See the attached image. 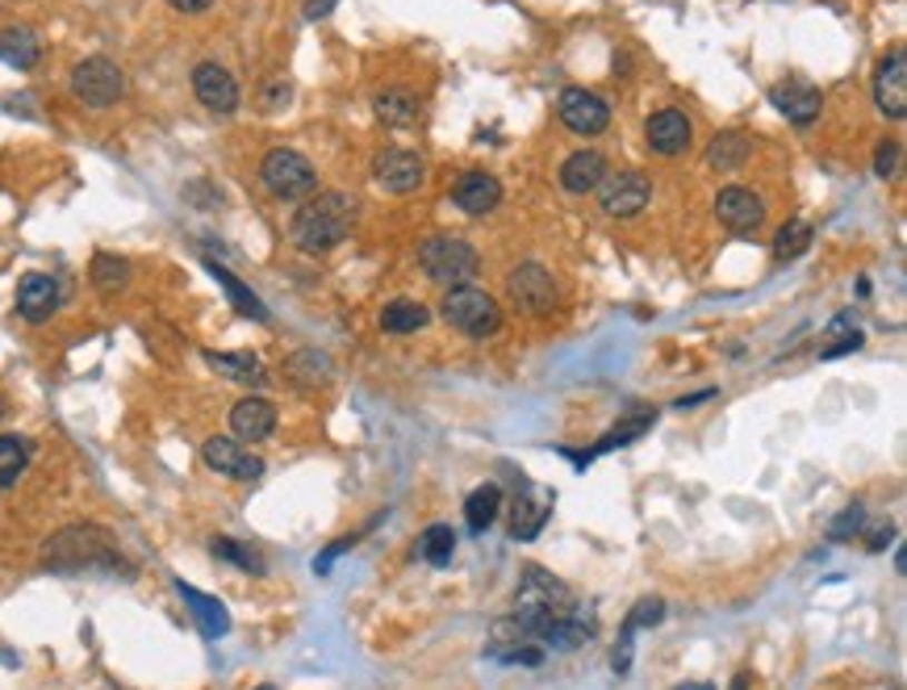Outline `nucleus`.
<instances>
[{
  "label": "nucleus",
  "mask_w": 907,
  "mask_h": 690,
  "mask_svg": "<svg viewBox=\"0 0 907 690\" xmlns=\"http://www.w3.org/2000/svg\"><path fill=\"white\" fill-rule=\"evenodd\" d=\"M506 637L540 640L549 649L573 653L582 640L594 637V620H585L578 611V599L561 578H552L540 565H528L523 582H519V594H514V611L494 623V640Z\"/></svg>",
  "instance_id": "f257e3e1"
},
{
  "label": "nucleus",
  "mask_w": 907,
  "mask_h": 690,
  "mask_svg": "<svg viewBox=\"0 0 907 690\" xmlns=\"http://www.w3.org/2000/svg\"><path fill=\"white\" fill-rule=\"evenodd\" d=\"M356 223V197L347 193H318L306 206L293 214V243L302 252H331L347 239V230Z\"/></svg>",
  "instance_id": "f03ea898"
},
{
  "label": "nucleus",
  "mask_w": 907,
  "mask_h": 690,
  "mask_svg": "<svg viewBox=\"0 0 907 690\" xmlns=\"http://www.w3.org/2000/svg\"><path fill=\"white\" fill-rule=\"evenodd\" d=\"M42 565L47 570H97V565H121L118 549H114V535L101 532V528H68L59 532L55 540H47V552H42Z\"/></svg>",
  "instance_id": "7ed1b4c3"
},
{
  "label": "nucleus",
  "mask_w": 907,
  "mask_h": 690,
  "mask_svg": "<svg viewBox=\"0 0 907 690\" xmlns=\"http://www.w3.org/2000/svg\"><path fill=\"white\" fill-rule=\"evenodd\" d=\"M418 268H423L435 285H452V289H456V285H469V280L477 276L481 259L464 239L435 235V239L418 243Z\"/></svg>",
  "instance_id": "20e7f679"
},
{
  "label": "nucleus",
  "mask_w": 907,
  "mask_h": 690,
  "mask_svg": "<svg viewBox=\"0 0 907 690\" xmlns=\"http://www.w3.org/2000/svg\"><path fill=\"white\" fill-rule=\"evenodd\" d=\"M259 180L273 193L276 201H302L318 189V172L306 156H297L293 147H273L264 164H259Z\"/></svg>",
  "instance_id": "39448f33"
},
{
  "label": "nucleus",
  "mask_w": 907,
  "mask_h": 690,
  "mask_svg": "<svg viewBox=\"0 0 907 690\" xmlns=\"http://www.w3.org/2000/svg\"><path fill=\"white\" fill-rule=\"evenodd\" d=\"M440 314H444L447 327L464 331V335H473V339H485V335H494V331L502 327V310H497V302L490 294L473 289V285H456V289H447Z\"/></svg>",
  "instance_id": "423d86ee"
},
{
  "label": "nucleus",
  "mask_w": 907,
  "mask_h": 690,
  "mask_svg": "<svg viewBox=\"0 0 907 690\" xmlns=\"http://www.w3.org/2000/svg\"><path fill=\"white\" fill-rule=\"evenodd\" d=\"M71 92H76V101H85L88 109H109L114 101L126 97V76H121V68L114 59L92 55V59L71 68Z\"/></svg>",
  "instance_id": "0eeeda50"
},
{
  "label": "nucleus",
  "mask_w": 907,
  "mask_h": 690,
  "mask_svg": "<svg viewBox=\"0 0 907 690\" xmlns=\"http://www.w3.org/2000/svg\"><path fill=\"white\" fill-rule=\"evenodd\" d=\"M506 294H511V302L523 314H549L556 306V280L540 264H519L506 276Z\"/></svg>",
  "instance_id": "6e6552de"
},
{
  "label": "nucleus",
  "mask_w": 907,
  "mask_h": 690,
  "mask_svg": "<svg viewBox=\"0 0 907 690\" xmlns=\"http://www.w3.org/2000/svg\"><path fill=\"white\" fill-rule=\"evenodd\" d=\"M423 176H427L423 159L414 156V151H406V147H385V151L373 156V180H377V189L394 193V197L414 193L423 185Z\"/></svg>",
  "instance_id": "1a4fd4ad"
},
{
  "label": "nucleus",
  "mask_w": 907,
  "mask_h": 690,
  "mask_svg": "<svg viewBox=\"0 0 907 690\" xmlns=\"http://www.w3.org/2000/svg\"><path fill=\"white\" fill-rule=\"evenodd\" d=\"M201 456L214 473H226L235 482H259L264 477V461L252 448H243L235 435H214L201 444Z\"/></svg>",
  "instance_id": "9d476101"
},
{
  "label": "nucleus",
  "mask_w": 907,
  "mask_h": 690,
  "mask_svg": "<svg viewBox=\"0 0 907 690\" xmlns=\"http://www.w3.org/2000/svg\"><path fill=\"white\" fill-rule=\"evenodd\" d=\"M556 114H561V121H565L573 135H585V138L602 135V130L611 126V105L602 101L599 92H590V88H565Z\"/></svg>",
  "instance_id": "9b49d317"
},
{
  "label": "nucleus",
  "mask_w": 907,
  "mask_h": 690,
  "mask_svg": "<svg viewBox=\"0 0 907 690\" xmlns=\"http://www.w3.org/2000/svg\"><path fill=\"white\" fill-rule=\"evenodd\" d=\"M874 105L883 109V118L899 121L907 114V51H890L878 71H874Z\"/></svg>",
  "instance_id": "f8f14e48"
},
{
  "label": "nucleus",
  "mask_w": 907,
  "mask_h": 690,
  "mask_svg": "<svg viewBox=\"0 0 907 690\" xmlns=\"http://www.w3.org/2000/svg\"><path fill=\"white\" fill-rule=\"evenodd\" d=\"M599 201H602V214H611V218H635L640 209L649 206V180H644V172H615L607 176L599 189Z\"/></svg>",
  "instance_id": "ddd939ff"
},
{
  "label": "nucleus",
  "mask_w": 907,
  "mask_h": 690,
  "mask_svg": "<svg viewBox=\"0 0 907 690\" xmlns=\"http://www.w3.org/2000/svg\"><path fill=\"white\" fill-rule=\"evenodd\" d=\"M193 92H197V101L206 105L209 114H218V118L239 109V85H235V76H230L223 63H214V59L193 68Z\"/></svg>",
  "instance_id": "4468645a"
},
{
  "label": "nucleus",
  "mask_w": 907,
  "mask_h": 690,
  "mask_svg": "<svg viewBox=\"0 0 907 690\" xmlns=\"http://www.w3.org/2000/svg\"><path fill=\"white\" fill-rule=\"evenodd\" d=\"M644 138H649L652 156L673 159L690 147L694 130H690V118H686L682 109H657V114L649 118V126H644Z\"/></svg>",
  "instance_id": "2eb2a0df"
},
{
  "label": "nucleus",
  "mask_w": 907,
  "mask_h": 690,
  "mask_svg": "<svg viewBox=\"0 0 907 690\" xmlns=\"http://www.w3.org/2000/svg\"><path fill=\"white\" fill-rule=\"evenodd\" d=\"M230 432L239 444H259L276 432V406L268 397H243L230 406Z\"/></svg>",
  "instance_id": "dca6fc26"
},
{
  "label": "nucleus",
  "mask_w": 907,
  "mask_h": 690,
  "mask_svg": "<svg viewBox=\"0 0 907 690\" xmlns=\"http://www.w3.org/2000/svg\"><path fill=\"white\" fill-rule=\"evenodd\" d=\"M59 310V280L47 273L21 276L18 285V314L26 323H47Z\"/></svg>",
  "instance_id": "f3484780"
},
{
  "label": "nucleus",
  "mask_w": 907,
  "mask_h": 690,
  "mask_svg": "<svg viewBox=\"0 0 907 690\" xmlns=\"http://www.w3.org/2000/svg\"><path fill=\"white\" fill-rule=\"evenodd\" d=\"M452 201L456 209H464L469 218H485L490 209H497L502 201V185H497L490 172H464L456 185H452Z\"/></svg>",
  "instance_id": "a211bd4d"
},
{
  "label": "nucleus",
  "mask_w": 907,
  "mask_h": 690,
  "mask_svg": "<svg viewBox=\"0 0 907 690\" xmlns=\"http://www.w3.org/2000/svg\"><path fill=\"white\" fill-rule=\"evenodd\" d=\"M716 214H719V223L728 226V230L749 235V230H757V226H761L766 206H761V197H753L749 189H723L716 197Z\"/></svg>",
  "instance_id": "6ab92c4d"
},
{
  "label": "nucleus",
  "mask_w": 907,
  "mask_h": 690,
  "mask_svg": "<svg viewBox=\"0 0 907 690\" xmlns=\"http://www.w3.org/2000/svg\"><path fill=\"white\" fill-rule=\"evenodd\" d=\"M770 101H773V109H778V114H782L787 121H795V126H811V121L820 118L824 97H820V88L799 85V80H787V85L773 88Z\"/></svg>",
  "instance_id": "aec40b11"
},
{
  "label": "nucleus",
  "mask_w": 907,
  "mask_h": 690,
  "mask_svg": "<svg viewBox=\"0 0 907 690\" xmlns=\"http://www.w3.org/2000/svg\"><path fill=\"white\" fill-rule=\"evenodd\" d=\"M661 620H666V603H661V599H640V603L632 607V615L623 620V637H619V649H615V657H611L615 673L632 670V637H635V632H640V628H657Z\"/></svg>",
  "instance_id": "412c9836"
},
{
  "label": "nucleus",
  "mask_w": 907,
  "mask_h": 690,
  "mask_svg": "<svg viewBox=\"0 0 907 690\" xmlns=\"http://www.w3.org/2000/svg\"><path fill=\"white\" fill-rule=\"evenodd\" d=\"M602 180H607V159L599 151H578V156H569L561 164V189L573 193V197L594 193Z\"/></svg>",
  "instance_id": "4be33fe9"
},
{
  "label": "nucleus",
  "mask_w": 907,
  "mask_h": 690,
  "mask_svg": "<svg viewBox=\"0 0 907 690\" xmlns=\"http://www.w3.org/2000/svg\"><path fill=\"white\" fill-rule=\"evenodd\" d=\"M176 590H180V599L189 603L193 620H197V628H201V637L218 640L230 632V615H226V607L218 603V599H209V594H201V590H193L189 582H176Z\"/></svg>",
  "instance_id": "5701e85b"
},
{
  "label": "nucleus",
  "mask_w": 907,
  "mask_h": 690,
  "mask_svg": "<svg viewBox=\"0 0 907 690\" xmlns=\"http://www.w3.org/2000/svg\"><path fill=\"white\" fill-rule=\"evenodd\" d=\"M0 59H4L9 68L30 71L38 59H42V42H38V34L30 26H9V30H0Z\"/></svg>",
  "instance_id": "b1692460"
},
{
  "label": "nucleus",
  "mask_w": 907,
  "mask_h": 690,
  "mask_svg": "<svg viewBox=\"0 0 907 690\" xmlns=\"http://www.w3.org/2000/svg\"><path fill=\"white\" fill-rule=\"evenodd\" d=\"M206 364L214 373H223L226 381H239V385H264L268 373L252 352H206Z\"/></svg>",
  "instance_id": "393cba45"
},
{
  "label": "nucleus",
  "mask_w": 907,
  "mask_h": 690,
  "mask_svg": "<svg viewBox=\"0 0 907 690\" xmlns=\"http://www.w3.org/2000/svg\"><path fill=\"white\" fill-rule=\"evenodd\" d=\"M749 156H753V142L745 135H737V130H723V135H716L711 147H707V164H711L716 172H737Z\"/></svg>",
  "instance_id": "a878e982"
},
{
  "label": "nucleus",
  "mask_w": 907,
  "mask_h": 690,
  "mask_svg": "<svg viewBox=\"0 0 907 690\" xmlns=\"http://www.w3.org/2000/svg\"><path fill=\"white\" fill-rule=\"evenodd\" d=\"M427 323H431V310L423 302H411V297H397V302H390V306L381 310V327L390 331V335H414V331H423Z\"/></svg>",
  "instance_id": "bb28decb"
},
{
  "label": "nucleus",
  "mask_w": 907,
  "mask_h": 690,
  "mask_svg": "<svg viewBox=\"0 0 907 690\" xmlns=\"http://www.w3.org/2000/svg\"><path fill=\"white\" fill-rule=\"evenodd\" d=\"M206 268H209V276H214V280H218V285H223V289H226V297L235 302V310H239L243 318H256V323H268V310H264V302H259V297L252 294L247 285H243L239 276H235V273H226L223 264H214V259H209Z\"/></svg>",
  "instance_id": "cd10ccee"
},
{
  "label": "nucleus",
  "mask_w": 907,
  "mask_h": 690,
  "mask_svg": "<svg viewBox=\"0 0 907 690\" xmlns=\"http://www.w3.org/2000/svg\"><path fill=\"white\" fill-rule=\"evenodd\" d=\"M373 109H377V118L385 121V126H414L418 121V101H414V92H406V88H385L377 101H373Z\"/></svg>",
  "instance_id": "c85d7f7f"
},
{
  "label": "nucleus",
  "mask_w": 907,
  "mask_h": 690,
  "mask_svg": "<svg viewBox=\"0 0 907 690\" xmlns=\"http://www.w3.org/2000/svg\"><path fill=\"white\" fill-rule=\"evenodd\" d=\"M418 556H423L427 565H435V570L452 565V556H456V532H452L447 523H431L427 532L418 535Z\"/></svg>",
  "instance_id": "c756f323"
},
{
  "label": "nucleus",
  "mask_w": 907,
  "mask_h": 690,
  "mask_svg": "<svg viewBox=\"0 0 907 690\" xmlns=\"http://www.w3.org/2000/svg\"><path fill=\"white\" fill-rule=\"evenodd\" d=\"M497 511H502V490H497V485H481V490H473V494L464 499V519H469L473 532L494 528Z\"/></svg>",
  "instance_id": "7c9ffc66"
},
{
  "label": "nucleus",
  "mask_w": 907,
  "mask_h": 690,
  "mask_svg": "<svg viewBox=\"0 0 907 690\" xmlns=\"http://www.w3.org/2000/svg\"><path fill=\"white\" fill-rule=\"evenodd\" d=\"M88 280L101 289V294H121L126 285H130V264L121 256H92V264H88Z\"/></svg>",
  "instance_id": "2f4dec72"
},
{
  "label": "nucleus",
  "mask_w": 907,
  "mask_h": 690,
  "mask_svg": "<svg viewBox=\"0 0 907 690\" xmlns=\"http://www.w3.org/2000/svg\"><path fill=\"white\" fill-rule=\"evenodd\" d=\"M30 440L26 435H0V490H9V485L21 477V469L30 465Z\"/></svg>",
  "instance_id": "473e14b6"
},
{
  "label": "nucleus",
  "mask_w": 907,
  "mask_h": 690,
  "mask_svg": "<svg viewBox=\"0 0 907 690\" xmlns=\"http://www.w3.org/2000/svg\"><path fill=\"white\" fill-rule=\"evenodd\" d=\"M549 506H535L531 502V485L519 477V494H514V540H531V535L544 528Z\"/></svg>",
  "instance_id": "72a5a7b5"
},
{
  "label": "nucleus",
  "mask_w": 907,
  "mask_h": 690,
  "mask_svg": "<svg viewBox=\"0 0 907 690\" xmlns=\"http://www.w3.org/2000/svg\"><path fill=\"white\" fill-rule=\"evenodd\" d=\"M209 549H214V556H218V561H230V565H239V570H247V573H264V556H259L252 544H239V540H226V535H218Z\"/></svg>",
  "instance_id": "f704fd0d"
},
{
  "label": "nucleus",
  "mask_w": 907,
  "mask_h": 690,
  "mask_svg": "<svg viewBox=\"0 0 907 690\" xmlns=\"http://www.w3.org/2000/svg\"><path fill=\"white\" fill-rule=\"evenodd\" d=\"M811 247V226L807 223H787L782 230H778V239H773V256L778 259H799Z\"/></svg>",
  "instance_id": "c9c22d12"
},
{
  "label": "nucleus",
  "mask_w": 907,
  "mask_h": 690,
  "mask_svg": "<svg viewBox=\"0 0 907 690\" xmlns=\"http://www.w3.org/2000/svg\"><path fill=\"white\" fill-rule=\"evenodd\" d=\"M652 418H657V411H635V418H628V423H623V427H615L611 435H602L594 452H611V448H623V444L640 440V435L652 427Z\"/></svg>",
  "instance_id": "e433bc0d"
},
{
  "label": "nucleus",
  "mask_w": 907,
  "mask_h": 690,
  "mask_svg": "<svg viewBox=\"0 0 907 690\" xmlns=\"http://www.w3.org/2000/svg\"><path fill=\"white\" fill-rule=\"evenodd\" d=\"M861 523H866V511H861V502H854V506H845L837 523L828 528V540H849V535L861 532Z\"/></svg>",
  "instance_id": "4c0bfd02"
},
{
  "label": "nucleus",
  "mask_w": 907,
  "mask_h": 690,
  "mask_svg": "<svg viewBox=\"0 0 907 690\" xmlns=\"http://www.w3.org/2000/svg\"><path fill=\"white\" fill-rule=\"evenodd\" d=\"M895 164H899V142L883 138V142H878V156H874V176H878V180H890Z\"/></svg>",
  "instance_id": "58836bf2"
},
{
  "label": "nucleus",
  "mask_w": 907,
  "mask_h": 690,
  "mask_svg": "<svg viewBox=\"0 0 907 690\" xmlns=\"http://www.w3.org/2000/svg\"><path fill=\"white\" fill-rule=\"evenodd\" d=\"M890 535H895V528L890 523H878L870 535H866V544H870V552H883L890 544Z\"/></svg>",
  "instance_id": "ea45409f"
},
{
  "label": "nucleus",
  "mask_w": 907,
  "mask_h": 690,
  "mask_svg": "<svg viewBox=\"0 0 907 690\" xmlns=\"http://www.w3.org/2000/svg\"><path fill=\"white\" fill-rule=\"evenodd\" d=\"M339 0H306V21H323L331 18V9H335Z\"/></svg>",
  "instance_id": "a19ab883"
},
{
  "label": "nucleus",
  "mask_w": 907,
  "mask_h": 690,
  "mask_svg": "<svg viewBox=\"0 0 907 690\" xmlns=\"http://www.w3.org/2000/svg\"><path fill=\"white\" fill-rule=\"evenodd\" d=\"M854 347H861V335H849V339H840V344H832L828 347V352H824V361H832V356H849V352H854Z\"/></svg>",
  "instance_id": "79ce46f5"
},
{
  "label": "nucleus",
  "mask_w": 907,
  "mask_h": 690,
  "mask_svg": "<svg viewBox=\"0 0 907 690\" xmlns=\"http://www.w3.org/2000/svg\"><path fill=\"white\" fill-rule=\"evenodd\" d=\"M176 13H206L214 0H168Z\"/></svg>",
  "instance_id": "37998d69"
},
{
  "label": "nucleus",
  "mask_w": 907,
  "mask_h": 690,
  "mask_svg": "<svg viewBox=\"0 0 907 690\" xmlns=\"http://www.w3.org/2000/svg\"><path fill=\"white\" fill-rule=\"evenodd\" d=\"M732 690H749V673H737V682H732Z\"/></svg>",
  "instance_id": "c03bdc74"
},
{
  "label": "nucleus",
  "mask_w": 907,
  "mask_h": 690,
  "mask_svg": "<svg viewBox=\"0 0 907 690\" xmlns=\"http://www.w3.org/2000/svg\"><path fill=\"white\" fill-rule=\"evenodd\" d=\"M678 690H716V687H707V682H686V687H678Z\"/></svg>",
  "instance_id": "a18cd8bd"
},
{
  "label": "nucleus",
  "mask_w": 907,
  "mask_h": 690,
  "mask_svg": "<svg viewBox=\"0 0 907 690\" xmlns=\"http://www.w3.org/2000/svg\"><path fill=\"white\" fill-rule=\"evenodd\" d=\"M4 411H9V402H4V394H0V418H4Z\"/></svg>",
  "instance_id": "49530a36"
},
{
  "label": "nucleus",
  "mask_w": 907,
  "mask_h": 690,
  "mask_svg": "<svg viewBox=\"0 0 907 690\" xmlns=\"http://www.w3.org/2000/svg\"><path fill=\"white\" fill-rule=\"evenodd\" d=\"M256 690H276V687H256Z\"/></svg>",
  "instance_id": "de8ad7c7"
}]
</instances>
